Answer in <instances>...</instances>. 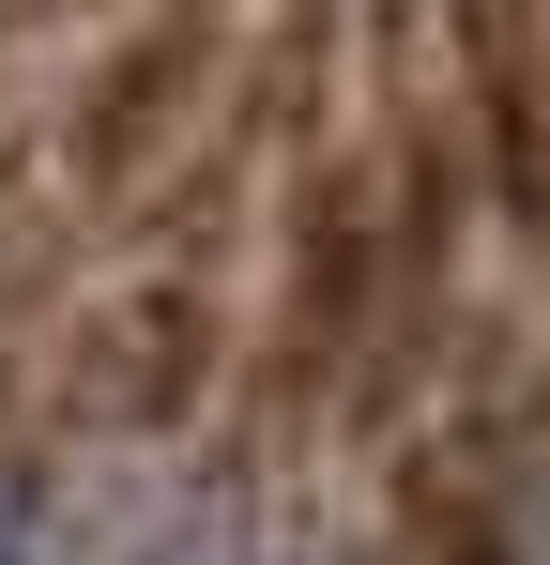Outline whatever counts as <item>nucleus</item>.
I'll return each mask as SVG.
<instances>
[{"mask_svg": "<svg viewBox=\"0 0 550 565\" xmlns=\"http://www.w3.org/2000/svg\"><path fill=\"white\" fill-rule=\"evenodd\" d=\"M107 565H214L199 535H138V551H107Z\"/></svg>", "mask_w": 550, "mask_h": 565, "instance_id": "1", "label": "nucleus"}]
</instances>
